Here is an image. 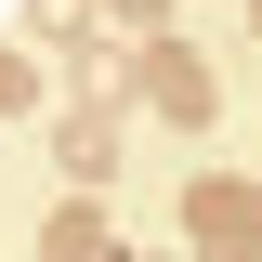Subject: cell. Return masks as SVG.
I'll use <instances>...</instances> for the list:
<instances>
[{"mask_svg": "<svg viewBox=\"0 0 262 262\" xmlns=\"http://www.w3.org/2000/svg\"><path fill=\"white\" fill-rule=\"evenodd\" d=\"M0 105H39V66L13 53V39H0Z\"/></svg>", "mask_w": 262, "mask_h": 262, "instance_id": "5", "label": "cell"}, {"mask_svg": "<svg viewBox=\"0 0 262 262\" xmlns=\"http://www.w3.org/2000/svg\"><path fill=\"white\" fill-rule=\"evenodd\" d=\"M184 236H196L210 262H262V184H223V170L184 184Z\"/></svg>", "mask_w": 262, "mask_h": 262, "instance_id": "1", "label": "cell"}, {"mask_svg": "<svg viewBox=\"0 0 262 262\" xmlns=\"http://www.w3.org/2000/svg\"><path fill=\"white\" fill-rule=\"evenodd\" d=\"M144 92H158L170 131H196V118H210V66H196L184 39H158V53H144Z\"/></svg>", "mask_w": 262, "mask_h": 262, "instance_id": "2", "label": "cell"}, {"mask_svg": "<svg viewBox=\"0 0 262 262\" xmlns=\"http://www.w3.org/2000/svg\"><path fill=\"white\" fill-rule=\"evenodd\" d=\"M249 27H262V0H249Z\"/></svg>", "mask_w": 262, "mask_h": 262, "instance_id": "6", "label": "cell"}, {"mask_svg": "<svg viewBox=\"0 0 262 262\" xmlns=\"http://www.w3.org/2000/svg\"><path fill=\"white\" fill-rule=\"evenodd\" d=\"M53 262H118V249H105V223H92V210H66V223H53Z\"/></svg>", "mask_w": 262, "mask_h": 262, "instance_id": "4", "label": "cell"}, {"mask_svg": "<svg viewBox=\"0 0 262 262\" xmlns=\"http://www.w3.org/2000/svg\"><path fill=\"white\" fill-rule=\"evenodd\" d=\"M53 144H66V170H79V184H92V170H105V158H118V118H105V105H79V118H66V131H53Z\"/></svg>", "mask_w": 262, "mask_h": 262, "instance_id": "3", "label": "cell"}]
</instances>
